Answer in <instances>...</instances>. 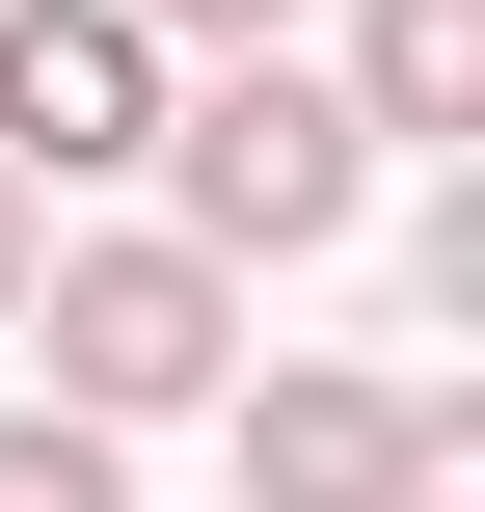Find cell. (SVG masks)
Instances as JSON below:
<instances>
[{"label":"cell","instance_id":"obj_1","mask_svg":"<svg viewBox=\"0 0 485 512\" xmlns=\"http://www.w3.org/2000/svg\"><path fill=\"white\" fill-rule=\"evenodd\" d=\"M135 162H162V216H189V243H216L243 297H270V270H324V243L378 216V135H351V81H324V27H243V54H189Z\"/></svg>","mask_w":485,"mask_h":512},{"label":"cell","instance_id":"obj_2","mask_svg":"<svg viewBox=\"0 0 485 512\" xmlns=\"http://www.w3.org/2000/svg\"><path fill=\"white\" fill-rule=\"evenodd\" d=\"M0 351H54V405H108V432H189V405L243 378V270H216L189 216H108V243H27Z\"/></svg>","mask_w":485,"mask_h":512},{"label":"cell","instance_id":"obj_3","mask_svg":"<svg viewBox=\"0 0 485 512\" xmlns=\"http://www.w3.org/2000/svg\"><path fill=\"white\" fill-rule=\"evenodd\" d=\"M216 432H243V512H405V486H485V405H459V378H378V351H243Z\"/></svg>","mask_w":485,"mask_h":512},{"label":"cell","instance_id":"obj_4","mask_svg":"<svg viewBox=\"0 0 485 512\" xmlns=\"http://www.w3.org/2000/svg\"><path fill=\"white\" fill-rule=\"evenodd\" d=\"M162 27L135 0H0V162L27 189H135V135H162Z\"/></svg>","mask_w":485,"mask_h":512},{"label":"cell","instance_id":"obj_5","mask_svg":"<svg viewBox=\"0 0 485 512\" xmlns=\"http://www.w3.org/2000/svg\"><path fill=\"white\" fill-rule=\"evenodd\" d=\"M324 81H351V135H378V162H459V135H485V0H351V27H324Z\"/></svg>","mask_w":485,"mask_h":512},{"label":"cell","instance_id":"obj_6","mask_svg":"<svg viewBox=\"0 0 485 512\" xmlns=\"http://www.w3.org/2000/svg\"><path fill=\"white\" fill-rule=\"evenodd\" d=\"M0 512H135V432L108 405H0Z\"/></svg>","mask_w":485,"mask_h":512},{"label":"cell","instance_id":"obj_7","mask_svg":"<svg viewBox=\"0 0 485 512\" xmlns=\"http://www.w3.org/2000/svg\"><path fill=\"white\" fill-rule=\"evenodd\" d=\"M162 54H243V27H324V0H135Z\"/></svg>","mask_w":485,"mask_h":512},{"label":"cell","instance_id":"obj_8","mask_svg":"<svg viewBox=\"0 0 485 512\" xmlns=\"http://www.w3.org/2000/svg\"><path fill=\"white\" fill-rule=\"evenodd\" d=\"M27 243H54V189H27V162H0V297H27Z\"/></svg>","mask_w":485,"mask_h":512}]
</instances>
